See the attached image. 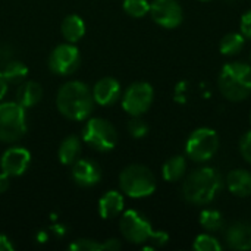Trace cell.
<instances>
[{
    "label": "cell",
    "mask_w": 251,
    "mask_h": 251,
    "mask_svg": "<svg viewBox=\"0 0 251 251\" xmlns=\"http://www.w3.org/2000/svg\"><path fill=\"white\" fill-rule=\"evenodd\" d=\"M10 250H13V244L10 243V240H9L6 235L0 234V251H10Z\"/></svg>",
    "instance_id": "34"
},
{
    "label": "cell",
    "mask_w": 251,
    "mask_h": 251,
    "mask_svg": "<svg viewBox=\"0 0 251 251\" xmlns=\"http://www.w3.org/2000/svg\"><path fill=\"white\" fill-rule=\"evenodd\" d=\"M246 44V37L241 32H229L222 37L219 43V50L225 56H235L238 54Z\"/></svg>",
    "instance_id": "23"
},
{
    "label": "cell",
    "mask_w": 251,
    "mask_h": 251,
    "mask_svg": "<svg viewBox=\"0 0 251 251\" xmlns=\"http://www.w3.org/2000/svg\"><path fill=\"white\" fill-rule=\"evenodd\" d=\"M3 76L6 78L7 82H21L26 78L28 75V68L25 63L19 62V60H9L7 63L3 65V71H1Z\"/></svg>",
    "instance_id": "24"
},
{
    "label": "cell",
    "mask_w": 251,
    "mask_h": 251,
    "mask_svg": "<svg viewBox=\"0 0 251 251\" xmlns=\"http://www.w3.org/2000/svg\"><path fill=\"white\" fill-rule=\"evenodd\" d=\"M218 85L221 94L234 103L244 101L251 94V65L244 62H229L222 66Z\"/></svg>",
    "instance_id": "3"
},
{
    "label": "cell",
    "mask_w": 251,
    "mask_h": 251,
    "mask_svg": "<svg viewBox=\"0 0 251 251\" xmlns=\"http://www.w3.org/2000/svg\"><path fill=\"white\" fill-rule=\"evenodd\" d=\"M250 60H251V53H250Z\"/></svg>",
    "instance_id": "40"
},
{
    "label": "cell",
    "mask_w": 251,
    "mask_h": 251,
    "mask_svg": "<svg viewBox=\"0 0 251 251\" xmlns=\"http://www.w3.org/2000/svg\"><path fill=\"white\" fill-rule=\"evenodd\" d=\"M69 250L72 251H103V243H97L94 240L81 238L76 240L69 246Z\"/></svg>",
    "instance_id": "28"
},
{
    "label": "cell",
    "mask_w": 251,
    "mask_h": 251,
    "mask_svg": "<svg viewBox=\"0 0 251 251\" xmlns=\"http://www.w3.org/2000/svg\"><path fill=\"white\" fill-rule=\"evenodd\" d=\"M9 178L10 176L7 174H4V172L0 174V194L6 193L9 190V187H10V179Z\"/></svg>",
    "instance_id": "33"
},
{
    "label": "cell",
    "mask_w": 251,
    "mask_h": 251,
    "mask_svg": "<svg viewBox=\"0 0 251 251\" xmlns=\"http://www.w3.org/2000/svg\"><path fill=\"white\" fill-rule=\"evenodd\" d=\"M94 101L100 106H110L121 97V84L112 76H104L99 79L93 88Z\"/></svg>",
    "instance_id": "15"
},
{
    "label": "cell",
    "mask_w": 251,
    "mask_h": 251,
    "mask_svg": "<svg viewBox=\"0 0 251 251\" xmlns=\"http://www.w3.org/2000/svg\"><path fill=\"white\" fill-rule=\"evenodd\" d=\"M203 1H204V0H203Z\"/></svg>",
    "instance_id": "41"
},
{
    "label": "cell",
    "mask_w": 251,
    "mask_h": 251,
    "mask_svg": "<svg viewBox=\"0 0 251 251\" xmlns=\"http://www.w3.org/2000/svg\"><path fill=\"white\" fill-rule=\"evenodd\" d=\"M7 81H6V78L3 76V74L0 72V101L4 99V96H6V93H7Z\"/></svg>",
    "instance_id": "35"
},
{
    "label": "cell",
    "mask_w": 251,
    "mask_h": 251,
    "mask_svg": "<svg viewBox=\"0 0 251 251\" xmlns=\"http://www.w3.org/2000/svg\"><path fill=\"white\" fill-rule=\"evenodd\" d=\"M187 172V160L184 156H172L168 159L162 168V176L168 182H178L184 178Z\"/></svg>",
    "instance_id": "21"
},
{
    "label": "cell",
    "mask_w": 251,
    "mask_h": 251,
    "mask_svg": "<svg viewBox=\"0 0 251 251\" xmlns=\"http://www.w3.org/2000/svg\"><path fill=\"white\" fill-rule=\"evenodd\" d=\"M224 238L226 247L231 250H251V222L237 221L229 224L224 231Z\"/></svg>",
    "instance_id": "13"
},
{
    "label": "cell",
    "mask_w": 251,
    "mask_h": 251,
    "mask_svg": "<svg viewBox=\"0 0 251 251\" xmlns=\"http://www.w3.org/2000/svg\"><path fill=\"white\" fill-rule=\"evenodd\" d=\"M154 91L149 82H134L131 84L122 97V107L131 116L144 115L153 104Z\"/></svg>",
    "instance_id": "9"
},
{
    "label": "cell",
    "mask_w": 251,
    "mask_h": 251,
    "mask_svg": "<svg viewBox=\"0 0 251 251\" xmlns=\"http://www.w3.org/2000/svg\"><path fill=\"white\" fill-rule=\"evenodd\" d=\"M156 176L144 165H129L119 175L121 190L131 199H144L156 191Z\"/></svg>",
    "instance_id": "5"
},
{
    "label": "cell",
    "mask_w": 251,
    "mask_h": 251,
    "mask_svg": "<svg viewBox=\"0 0 251 251\" xmlns=\"http://www.w3.org/2000/svg\"><path fill=\"white\" fill-rule=\"evenodd\" d=\"M240 28H241V34L247 38L251 40V9L247 10L240 21Z\"/></svg>",
    "instance_id": "30"
},
{
    "label": "cell",
    "mask_w": 251,
    "mask_h": 251,
    "mask_svg": "<svg viewBox=\"0 0 251 251\" xmlns=\"http://www.w3.org/2000/svg\"><path fill=\"white\" fill-rule=\"evenodd\" d=\"M29 165L31 153L24 147H10L0 159L1 171L9 176H21L29 168Z\"/></svg>",
    "instance_id": "12"
},
{
    "label": "cell",
    "mask_w": 251,
    "mask_h": 251,
    "mask_svg": "<svg viewBox=\"0 0 251 251\" xmlns=\"http://www.w3.org/2000/svg\"><path fill=\"white\" fill-rule=\"evenodd\" d=\"M240 153L243 159L251 165V131H247L240 140Z\"/></svg>",
    "instance_id": "29"
},
{
    "label": "cell",
    "mask_w": 251,
    "mask_h": 251,
    "mask_svg": "<svg viewBox=\"0 0 251 251\" xmlns=\"http://www.w3.org/2000/svg\"><path fill=\"white\" fill-rule=\"evenodd\" d=\"M149 13L157 25L166 29H174L184 21V10L178 0H153Z\"/></svg>",
    "instance_id": "11"
},
{
    "label": "cell",
    "mask_w": 251,
    "mask_h": 251,
    "mask_svg": "<svg viewBox=\"0 0 251 251\" xmlns=\"http://www.w3.org/2000/svg\"><path fill=\"white\" fill-rule=\"evenodd\" d=\"M124 206H125L124 196L112 190V191H107L104 196H101L99 201V213L103 219H113L122 213Z\"/></svg>",
    "instance_id": "17"
},
{
    "label": "cell",
    "mask_w": 251,
    "mask_h": 251,
    "mask_svg": "<svg viewBox=\"0 0 251 251\" xmlns=\"http://www.w3.org/2000/svg\"><path fill=\"white\" fill-rule=\"evenodd\" d=\"M51 231H53L57 237H63V235H65V228H63L62 225H56V226H53V228H51Z\"/></svg>",
    "instance_id": "36"
},
{
    "label": "cell",
    "mask_w": 251,
    "mask_h": 251,
    "mask_svg": "<svg viewBox=\"0 0 251 251\" xmlns=\"http://www.w3.org/2000/svg\"><path fill=\"white\" fill-rule=\"evenodd\" d=\"M82 140L94 150L106 153L115 149L118 132L109 121L103 118H91L82 129Z\"/></svg>",
    "instance_id": "8"
},
{
    "label": "cell",
    "mask_w": 251,
    "mask_h": 251,
    "mask_svg": "<svg viewBox=\"0 0 251 251\" xmlns=\"http://www.w3.org/2000/svg\"><path fill=\"white\" fill-rule=\"evenodd\" d=\"M128 131L131 137L134 138H143L149 134V125L141 116H132V119L128 122Z\"/></svg>",
    "instance_id": "27"
},
{
    "label": "cell",
    "mask_w": 251,
    "mask_h": 251,
    "mask_svg": "<svg viewBox=\"0 0 251 251\" xmlns=\"http://www.w3.org/2000/svg\"><path fill=\"white\" fill-rule=\"evenodd\" d=\"M121 234L132 244L150 243L151 247H163L169 241V235L162 231H153L151 222L138 210H126L119 221Z\"/></svg>",
    "instance_id": "4"
},
{
    "label": "cell",
    "mask_w": 251,
    "mask_h": 251,
    "mask_svg": "<svg viewBox=\"0 0 251 251\" xmlns=\"http://www.w3.org/2000/svg\"><path fill=\"white\" fill-rule=\"evenodd\" d=\"M250 124H251V113H250Z\"/></svg>",
    "instance_id": "39"
},
{
    "label": "cell",
    "mask_w": 251,
    "mask_h": 251,
    "mask_svg": "<svg viewBox=\"0 0 251 251\" xmlns=\"http://www.w3.org/2000/svg\"><path fill=\"white\" fill-rule=\"evenodd\" d=\"M26 132L25 107L16 101L0 103V141L15 143Z\"/></svg>",
    "instance_id": "7"
},
{
    "label": "cell",
    "mask_w": 251,
    "mask_h": 251,
    "mask_svg": "<svg viewBox=\"0 0 251 251\" xmlns=\"http://www.w3.org/2000/svg\"><path fill=\"white\" fill-rule=\"evenodd\" d=\"M226 187L235 197H250L251 196V172L247 169H232L226 175Z\"/></svg>",
    "instance_id": "16"
},
{
    "label": "cell",
    "mask_w": 251,
    "mask_h": 251,
    "mask_svg": "<svg viewBox=\"0 0 251 251\" xmlns=\"http://www.w3.org/2000/svg\"><path fill=\"white\" fill-rule=\"evenodd\" d=\"M225 1H229V3H235L237 0H225Z\"/></svg>",
    "instance_id": "38"
},
{
    "label": "cell",
    "mask_w": 251,
    "mask_h": 251,
    "mask_svg": "<svg viewBox=\"0 0 251 251\" xmlns=\"http://www.w3.org/2000/svg\"><path fill=\"white\" fill-rule=\"evenodd\" d=\"M60 31L68 43H76L85 34V22L78 15H68L62 21Z\"/></svg>",
    "instance_id": "20"
},
{
    "label": "cell",
    "mask_w": 251,
    "mask_h": 251,
    "mask_svg": "<svg viewBox=\"0 0 251 251\" xmlns=\"http://www.w3.org/2000/svg\"><path fill=\"white\" fill-rule=\"evenodd\" d=\"M121 247H122V246H121V243H119L116 238H110V240H107V241L103 243V250L116 251L119 250Z\"/></svg>",
    "instance_id": "32"
},
{
    "label": "cell",
    "mask_w": 251,
    "mask_h": 251,
    "mask_svg": "<svg viewBox=\"0 0 251 251\" xmlns=\"http://www.w3.org/2000/svg\"><path fill=\"white\" fill-rule=\"evenodd\" d=\"M193 249L196 251H222L224 246L216 237H213L210 232H206L197 235V238L193 243Z\"/></svg>",
    "instance_id": "25"
},
{
    "label": "cell",
    "mask_w": 251,
    "mask_h": 251,
    "mask_svg": "<svg viewBox=\"0 0 251 251\" xmlns=\"http://www.w3.org/2000/svg\"><path fill=\"white\" fill-rule=\"evenodd\" d=\"M81 150H82V146H81V140L76 137V135H69L66 137L60 147H59V160L62 165H66V166H72L81 156Z\"/></svg>",
    "instance_id": "19"
},
{
    "label": "cell",
    "mask_w": 251,
    "mask_h": 251,
    "mask_svg": "<svg viewBox=\"0 0 251 251\" xmlns=\"http://www.w3.org/2000/svg\"><path fill=\"white\" fill-rule=\"evenodd\" d=\"M219 150V135L215 129L201 126L194 129L185 143V154L196 163H206Z\"/></svg>",
    "instance_id": "6"
},
{
    "label": "cell",
    "mask_w": 251,
    "mask_h": 251,
    "mask_svg": "<svg viewBox=\"0 0 251 251\" xmlns=\"http://www.w3.org/2000/svg\"><path fill=\"white\" fill-rule=\"evenodd\" d=\"M72 179L79 187H93L100 182L101 179V169L100 166L88 159H78L72 165Z\"/></svg>",
    "instance_id": "14"
},
{
    "label": "cell",
    "mask_w": 251,
    "mask_h": 251,
    "mask_svg": "<svg viewBox=\"0 0 251 251\" xmlns=\"http://www.w3.org/2000/svg\"><path fill=\"white\" fill-rule=\"evenodd\" d=\"M79 63H81V54L78 47L74 46V43H65L56 46L49 56L50 71L62 76L74 74L79 68Z\"/></svg>",
    "instance_id": "10"
},
{
    "label": "cell",
    "mask_w": 251,
    "mask_h": 251,
    "mask_svg": "<svg viewBox=\"0 0 251 251\" xmlns=\"http://www.w3.org/2000/svg\"><path fill=\"white\" fill-rule=\"evenodd\" d=\"M57 110L71 121H85L93 110V91L81 81H69L60 87L56 97Z\"/></svg>",
    "instance_id": "2"
},
{
    "label": "cell",
    "mask_w": 251,
    "mask_h": 251,
    "mask_svg": "<svg viewBox=\"0 0 251 251\" xmlns=\"http://www.w3.org/2000/svg\"><path fill=\"white\" fill-rule=\"evenodd\" d=\"M200 225L206 232L215 234V232H219L225 228V221H224V216L219 210L204 209L200 213Z\"/></svg>",
    "instance_id": "22"
},
{
    "label": "cell",
    "mask_w": 251,
    "mask_h": 251,
    "mask_svg": "<svg viewBox=\"0 0 251 251\" xmlns=\"http://www.w3.org/2000/svg\"><path fill=\"white\" fill-rule=\"evenodd\" d=\"M41 97L43 88L38 82L34 81H25L16 90V103H19L25 109L35 106L41 100Z\"/></svg>",
    "instance_id": "18"
},
{
    "label": "cell",
    "mask_w": 251,
    "mask_h": 251,
    "mask_svg": "<svg viewBox=\"0 0 251 251\" xmlns=\"http://www.w3.org/2000/svg\"><path fill=\"white\" fill-rule=\"evenodd\" d=\"M13 59V50L9 44H0V65L7 63Z\"/></svg>",
    "instance_id": "31"
},
{
    "label": "cell",
    "mask_w": 251,
    "mask_h": 251,
    "mask_svg": "<svg viewBox=\"0 0 251 251\" xmlns=\"http://www.w3.org/2000/svg\"><path fill=\"white\" fill-rule=\"evenodd\" d=\"M47 238H49L47 232H38V234H37V240H38L40 243H46Z\"/></svg>",
    "instance_id": "37"
},
{
    "label": "cell",
    "mask_w": 251,
    "mask_h": 251,
    "mask_svg": "<svg viewBox=\"0 0 251 251\" xmlns=\"http://www.w3.org/2000/svg\"><path fill=\"white\" fill-rule=\"evenodd\" d=\"M124 10L132 18H143L150 12L149 0H124Z\"/></svg>",
    "instance_id": "26"
},
{
    "label": "cell",
    "mask_w": 251,
    "mask_h": 251,
    "mask_svg": "<svg viewBox=\"0 0 251 251\" xmlns=\"http://www.w3.org/2000/svg\"><path fill=\"white\" fill-rule=\"evenodd\" d=\"M222 185L224 179L215 168L201 166L184 179L182 196L193 206H206L216 199Z\"/></svg>",
    "instance_id": "1"
}]
</instances>
